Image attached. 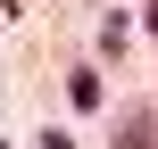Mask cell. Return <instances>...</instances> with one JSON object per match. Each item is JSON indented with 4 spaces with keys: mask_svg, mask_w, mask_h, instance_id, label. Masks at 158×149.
Wrapping results in <instances>:
<instances>
[{
    "mask_svg": "<svg viewBox=\"0 0 158 149\" xmlns=\"http://www.w3.org/2000/svg\"><path fill=\"white\" fill-rule=\"evenodd\" d=\"M150 33H158V0H150Z\"/></svg>",
    "mask_w": 158,
    "mask_h": 149,
    "instance_id": "2",
    "label": "cell"
},
{
    "mask_svg": "<svg viewBox=\"0 0 158 149\" xmlns=\"http://www.w3.org/2000/svg\"><path fill=\"white\" fill-rule=\"evenodd\" d=\"M117 149H150V116H125V133H117Z\"/></svg>",
    "mask_w": 158,
    "mask_h": 149,
    "instance_id": "1",
    "label": "cell"
}]
</instances>
